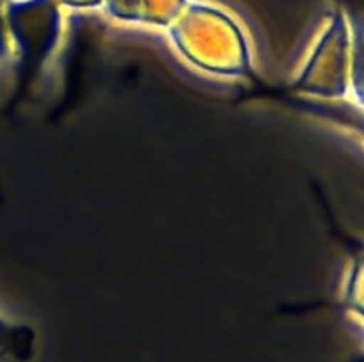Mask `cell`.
<instances>
[{
	"label": "cell",
	"instance_id": "3",
	"mask_svg": "<svg viewBox=\"0 0 364 362\" xmlns=\"http://www.w3.org/2000/svg\"><path fill=\"white\" fill-rule=\"evenodd\" d=\"M107 11L117 20L169 27L187 0H105Z\"/></svg>",
	"mask_w": 364,
	"mask_h": 362
},
{
	"label": "cell",
	"instance_id": "1",
	"mask_svg": "<svg viewBox=\"0 0 364 362\" xmlns=\"http://www.w3.org/2000/svg\"><path fill=\"white\" fill-rule=\"evenodd\" d=\"M167 28L181 55L199 70L220 77L251 73L247 43L237 23L220 11L187 4Z\"/></svg>",
	"mask_w": 364,
	"mask_h": 362
},
{
	"label": "cell",
	"instance_id": "2",
	"mask_svg": "<svg viewBox=\"0 0 364 362\" xmlns=\"http://www.w3.org/2000/svg\"><path fill=\"white\" fill-rule=\"evenodd\" d=\"M352 80V31L343 13H336L333 23L316 46L297 87L322 98H343Z\"/></svg>",
	"mask_w": 364,
	"mask_h": 362
},
{
	"label": "cell",
	"instance_id": "5",
	"mask_svg": "<svg viewBox=\"0 0 364 362\" xmlns=\"http://www.w3.org/2000/svg\"><path fill=\"white\" fill-rule=\"evenodd\" d=\"M60 2L71 7H96L105 2V0H60Z\"/></svg>",
	"mask_w": 364,
	"mask_h": 362
},
{
	"label": "cell",
	"instance_id": "4",
	"mask_svg": "<svg viewBox=\"0 0 364 362\" xmlns=\"http://www.w3.org/2000/svg\"><path fill=\"white\" fill-rule=\"evenodd\" d=\"M34 330L0 314V357H11L14 361L25 362L34 355Z\"/></svg>",
	"mask_w": 364,
	"mask_h": 362
}]
</instances>
